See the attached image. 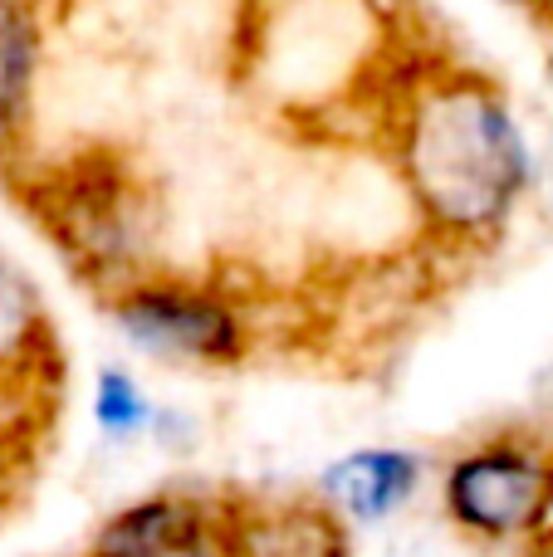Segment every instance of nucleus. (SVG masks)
Masks as SVG:
<instances>
[{
  "mask_svg": "<svg viewBox=\"0 0 553 557\" xmlns=\"http://www.w3.org/2000/svg\"><path fill=\"white\" fill-rule=\"evenodd\" d=\"M372 143L407 191L421 245L441 270L495 255L534 191V137L515 94L437 39L397 78Z\"/></svg>",
  "mask_w": 553,
  "mask_h": 557,
  "instance_id": "1",
  "label": "nucleus"
},
{
  "mask_svg": "<svg viewBox=\"0 0 553 557\" xmlns=\"http://www.w3.org/2000/svg\"><path fill=\"white\" fill-rule=\"evenodd\" d=\"M427 45L397 0H255L235 94L284 137H372Z\"/></svg>",
  "mask_w": 553,
  "mask_h": 557,
  "instance_id": "2",
  "label": "nucleus"
},
{
  "mask_svg": "<svg viewBox=\"0 0 553 557\" xmlns=\"http://www.w3.org/2000/svg\"><path fill=\"white\" fill-rule=\"evenodd\" d=\"M274 294L225 270L172 264L108 294L103 313L137 357L182 372H235L255 362L270 337L265 308Z\"/></svg>",
  "mask_w": 553,
  "mask_h": 557,
  "instance_id": "3",
  "label": "nucleus"
},
{
  "mask_svg": "<svg viewBox=\"0 0 553 557\" xmlns=\"http://www.w3.org/2000/svg\"><path fill=\"white\" fill-rule=\"evenodd\" d=\"M441 519L466 543L509 557L553 519V431L500 425L456 450L437 480Z\"/></svg>",
  "mask_w": 553,
  "mask_h": 557,
  "instance_id": "4",
  "label": "nucleus"
},
{
  "mask_svg": "<svg viewBox=\"0 0 553 557\" xmlns=\"http://www.w3.org/2000/svg\"><path fill=\"white\" fill-rule=\"evenodd\" d=\"M64 392V343L39 284L0 250V431L29 435Z\"/></svg>",
  "mask_w": 553,
  "mask_h": 557,
  "instance_id": "5",
  "label": "nucleus"
},
{
  "mask_svg": "<svg viewBox=\"0 0 553 557\" xmlns=\"http://www.w3.org/2000/svg\"><path fill=\"white\" fill-rule=\"evenodd\" d=\"M231 490H152L118 504L78 557H225Z\"/></svg>",
  "mask_w": 553,
  "mask_h": 557,
  "instance_id": "6",
  "label": "nucleus"
},
{
  "mask_svg": "<svg viewBox=\"0 0 553 557\" xmlns=\"http://www.w3.org/2000/svg\"><path fill=\"white\" fill-rule=\"evenodd\" d=\"M353 523L319 490H231L225 557H358Z\"/></svg>",
  "mask_w": 553,
  "mask_h": 557,
  "instance_id": "7",
  "label": "nucleus"
},
{
  "mask_svg": "<svg viewBox=\"0 0 553 557\" xmlns=\"http://www.w3.org/2000/svg\"><path fill=\"white\" fill-rule=\"evenodd\" d=\"M49 49L54 0H0V182H10L35 152Z\"/></svg>",
  "mask_w": 553,
  "mask_h": 557,
  "instance_id": "8",
  "label": "nucleus"
},
{
  "mask_svg": "<svg viewBox=\"0 0 553 557\" xmlns=\"http://www.w3.org/2000/svg\"><path fill=\"white\" fill-rule=\"evenodd\" d=\"M314 490L353 529H382V523L402 519L427 490V460L402 445H368V450H348L333 465H323Z\"/></svg>",
  "mask_w": 553,
  "mask_h": 557,
  "instance_id": "9",
  "label": "nucleus"
},
{
  "mask_svg": "<svg viewBox=\"0 0 553 557\" xmlns=\"http://www.w3.org/2000/svg\"><path fill=\"white\" fill-rule=\"evenodd\" d=\"M162 406L147 396V386L137 382L127 367H98L94 376V425L108 435L113 445L143 441L157 431Z\"/></svg>",
  "mask_w": 553,
  "mask_h": 557,
  "instance_id": "10",
  "label": "nucleus"
},
{
  "mask_svg": "<svg viewBox=\"0 0 553 557\" xmlns=\"http://www.w3.org/2000/svg\"><path fill=\"white\" fill-rule=\"evenodd\" d=\"M509 557H553V519L544 523V529H539L534 533V539H529L525 543V548H515V553H509Z\"/></svg>",
  "mask_w": 553,
  "mask_h": 557,
  "instance_id": "11",
  "label": "nucleus"
},
{
  "mask_svg": "<svg viewBox=\"0 0 553 557\" xmlns=\"http://www.w3.org/2000/svg\"><path fill=\"white\" fill-rule=\"evenodd\" d=\"M10 494H15V490H10V484H0V519H5V509H10Z\"/></svg>",
  "mask_w": 553,
  "mask_h": 557,
  "instance_id": "12",
  "label": "nucleus"
}]
</instances>
